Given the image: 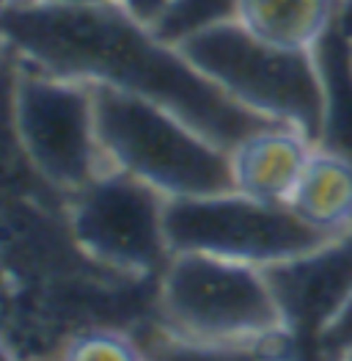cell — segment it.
Here are the masks:
<instances>
[{
	"mask_svg": "<svg viewBox=\"0 0 352 361\" xmlns=\"http://www.w3.org/2000/svg\"><path fill=\"white\" fill-rule=\"evenodd\" d=\"M0 39L56 75L157 102L226 152L253 130L272 124L242 108L174 42L121 3L58 8L11 0L0 8Z\"/></svg>",
	"mask_w": 352,
	"mask_h": 361,
	"instance_id": "cell-1",
	"label": "cell"
},
{
	"mask_svg": "<svg viewBox=\"0 0 352 361\" xmlns=\"http://www.w3.org/2000/svg\"><path fill=\"white\" fill-rule=\"evenodd\" d=\"M157 306L176 342L196 350H278L294 345L264 268L176 251L160 273Z\"/></svg>",
	"mask_w": 352,
	"mask_h": 361,
	"instance_id": "cell-2",
	"label": "cell"
},
{
	"mask_svg": "<svg viewBox=\"0 0 352 361\" xmlns=\"http://www.w3.org/2000/svg\"><path fill=\"white\" fill-rule=\"evenodd\" d=\"M91 91L108 169L146 182L165 199L234 190L229 152L168 108L108 86H91Z\"/></svg>",
	"mask_w": 352,
	"mask_h": 361,
	"instance_id": "cell-3",
	"label": "cell"
},
{
	"mask_svg": "<svg viewBox=\"0 0 352 361\" xmlns=\"http://www.w3.org/2000/svg\"><path fill=\"white\" fill-rule=\"evenodd\" d=\"M174 44L242 108L270 121L292 124L317 144L325 89L314 50L275 47L237 20L190 30Z\"/></svg>",
	"mask_w": 352,
	"mask_h": 361,
	"instance_id": "cell-4",
	"label": "cell"
},
{
	"mask_svg": "<svg viewBox=\"0 0 352 361\" xmlns=\"http://www.w3.org/2000/svg\"><path fill=\"white\" fill-rule=\"evenodd\" d=\"M14 130L36 180L66 199L108 169L96 138L91 83L56 75L20 53Z\"/></svg>",
	"mask_w": 352,
	"mask_h": 361,
	"instance_id": "cell-5",
	"label": "cell"
},
{
	"mask_svg": "<svg viewBox=\"0 0 352 361\" xmlns=\"http://www.w3.org/2000/svg\"><path fill=\"white\" fill-rule=\"evenodd\" d=\"M165 235L174 254L201 251L264 271L333 238L308 226L289 204L259 202L239 190L168 199Z\"/></svg>",
	"mask_w": 352,
	"mask_h": 361,
	"instance_id": "cell-6",
	"label": "cell"
},
{
	"mask_svg": "<svg viewBox=\"0 0 352 361\" xmlns=\"http://www.w3.org/2000/svg\"><path fill=\"white\" fill-rule=\"evenodd\" d=\"M165 196L118 169H105L66 199L69 235L91 262L124 276L163 273L171 259Z\"/></svg>",
	"mask_w": 352,
	"mask_h": 361,
	"instance_id": "cell-7",
	"label": "cell"
},
{
	"mask_svg": "<svg viewBox=\"0 0 352 361\" xmlns=\"http://www.w3.org/2000/svg\"><path fill=\"white\" fill-rule=\"evenodd\" d=\"M267 276L294 345H314L327 320L352 293V224L308 254L267 268Z\"/></svg>",
	"mask_w": 352,
	"mask_h": 361,
	"instance_id": "cell-8",
	"label": "cell"
},
{
	"mask_svg": "<svg viewBox=\"0 0 352 361\" xmlns=\"http://www.w3.org/2000/svg\"><path fill=\"white\" fill-rule=\"evenodd\" d=\"M314 141L292 124H264L229 149L232 188L270 204H289Z\"/></svg>",
	"mask_w": 352,
	"mask_h": 361,
	"instance_id": "cell-9",
	"label": "cell"
},
{
	"mask_svg": "<svg viewBox=\"0 0 352 361\" xmlns=\"http://www.w3.org/2000/svg\"><path fill=\"white\" fill-rule=\"evenodd\" d=\"M344 0H234L232 20L245 30L289 50H317L341 20Z\"/></svg>",
	"mask_w": 352,
	"mask_h": 361,
	"instance_id": "cell-10",
	"label": "cell"
},
{
	"mask_svg": "<svg viewBox=\"0 0 352 361\" xmlns=\"http://www.w3.org/2000/svg\"><path fill=\"white\" fill-rule=\"evenodd\" d=\"M292 207L308 226L339 235L352 224V160L341 152L314 144V152L297 180Z\"/></svg>",
	"mask_w": 352,
	"mask_h": 361,
	"instance_id": "cell-11",
	"label": "cell"
},
{
	"mask_svg": "<svg viewBox=\"0 0 352 361\" xmlns=\"http://www.w3.org/2000/svg\"><path fill=\"white\" fill-rule=\"evenodd\" d=\"M325 89L322 130L317 144L341 152L352 160V44L344 30L336 28L314 50Z\"/></svg>",
	"mask_w": 352,
	"mask_h": 361,
	"instance_id": "cell-12",
	"label": "cell"
},
{
	"mask_svg": "<svg viewBox=\"0 0 352 361\" xmlns=\"http://www.w3.org/2000/svg\"><path fill=\"white\" fill-rule=\"evenodd\" d=\"M232 11H234V0H174L154 30L168 42H179L190 30H199L220 20H232Z\"/></svg>",
	"mask_w": 352,
	"mask_h": 361,
	"instance_id": "cell-13",
	"label": "cell"
},
{
	"mask_svg": "<svg viewBox=\"0 0 352 361\" xmlns=\"http://www.w3.org/2000/svg\"><path fill=\"white\" fill-rule=\"evenodd\" d=\"M63 356L75 361L86 359H113V361H130L138 359L141 350L132 336L116 331V329H83L72 334L63 345Z\"/></svg>",
	"mask_w": 352,
	"mask_h": 361,
	"instance_id": "cell-14",
	"label": "cell"
},
{
	"mask_svg": "<svg viewBox=\"0 0 352 361\" xmlns=\"http://www.w3.org/2000/svg\"><path fill=\"white\" fill-rule=\"evenodd\" d=\"M314 350L325 356H352V293L314 339Z\"/></svg>",
	"mask_w": 352,
	"mask_h": 361,
	"instance_id": "cell-15",
	"label": "cell"
},
{
	"mask_svg": "<svg viewBox=\"0 0 352 361\" xmlns=\"http://www.w3.org/2000/svg\"><path fill=\"white\" fill-rule=\"evenodd\" d=\"M174 0H121V6L146 25H157Z\"/></svg>",
	"mask_w": 352,
	"mask_h": 361,
	"instance_id": "cell-16",
	"label": "cell"
},
{
	"mask_svg": "<svg viewBox=\"0 0 352 361\" xmlns=\"http://www.w3.org/2000/svg\"><path fill=\"white\" fill-rule=\"evenodd\" d=\"M44 6H58V8H96V6H113L121 0H36Z\"/></svg>",
	"mask_w": 352,
	"mask_h": 361,
	"instance_id": "cell-17",
	"label": "cell"
},
{
	"mask_svg": "<svg viewBox=\"0 0 352 361\" xmlns=\"http://www.w3.org/2000/svg\"><path fill=\"white\" fill-rule=\"evenodd\" d=\"M339 28L344 30L347 36H352V0H344V6H341V20H339Z\"/></svg>",
	"mask_w": 352,
	"mask_h": 361,
	"instance_id": "cell-18",
	"label": "cell"
},
{
	"mask_svg": "<svg viewBox=\"0 0 352 361\" xmlns=\"http://www.w3.org/2000/svg\"><path fill=\"white\" fill-rule=\"evenodd\" d=\"M6 3H11V0H0V8H3V6H6Z\"/></svg>",
	"mask_w": 352,
	"mask_h": 361,
	"instance_id": "cell-19",
	"label": "cell"
},
{
	"mask_svg": "<svg viewBox=\"0 0 352 361\" xmlns=\"http://www.w3.org/2000/svg\"><path fill=\"white\" fill-rule=\"evenodd\" d=\"M350 44H352V36H350Z\"/></svg>",
	"mask_w": 352,
	"mask_h": 361,
	"instance_id": "cell-20",
	"label": "cell"
}]
</instances>
